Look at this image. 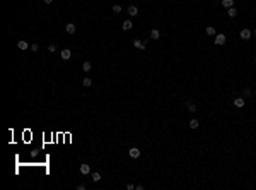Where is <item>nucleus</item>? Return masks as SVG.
<instances>
[{
    "label": "nucleus",
    "mask_w": 256,
    "mask_h": 190,
    "mask_svg": "<svg viewBox=\"0 0 256 190\" xmlns=\"http://www.w3.org/2000/svg\"><path fill=\"white\" fill-rule=\"evenodd\" d=\"M31 50H33V51H38V50H40V45H38V43H33V45H31Z\"/></svg>",
    "instance_id": "5701e85b"
},
{
    "label": "nucleus",
    "mask_w": 256,
    "mask_h": 190,
    "mask_svg": "<svg viewBox=\"0 0 256 190\" xmlns=\"http://www.w3.org/2000/svg\"><path fill=\"white\" fill-rule=\"evenodd\" d=\"M188 127H190L191 130H197L198 127H200V118H197V117H195V118H191V120L188 122Z\"/></svg>",
    "instance_id": "1a4fd4ad"
},
{
    "label": "nucleus",
    "mask_w": 256,
    "mask_h": 190,
    "mask_svg": "<svg viewBox=\"0 0 256 190\" xmlns=\"http://www.w3.org/2000/svg\"><path fill=\"white\" fill-rule=\"evenodd\" d=\"M255 63H256V57H255Z\"/></svg>",
    "instance_id": "bb28decb"
},
{
    "label": "nucleus",
    "mask_w": 256,
    "mask_h": 190,
    "mask_svg": "<svg viewBox=\"0 0 256 190\" xmlns=\"http://www.w3.org/2000/svg\"><path fill=\"white\" fill-rule=\"evenodd\" d=\"M234 4H236V0H220V5H222L224 9H231V7H234Z\"/></svg>",
    "instance_id": "9d476101"
},
{
    "label": "nucleus",
    "mask_w": 256,
    "mask_h": 190,
    "mask_svg": "<svg viewBox=\"0 0 256 190\" xmlns=\"http://www.w3.org/2000/svg\"><path fill=\"white\" fill-rule=\"evenodd\" d=\"M214 43H215V46H224V45L227 43V36L224 34V33H217Z\"/></svg>",
    "instance_id": "7ed1b4c3"
},
{
    "label": "nucleus",
    "mask_w": 256,
    "mask_h": 190,
    "mask_svg": "<svg viewBox=\"0 0 256 190\" xmlns=\"http://www.w3.org/2000/svg\"><path fill=\"white\" fill-rule=\"evenodd\" d=\"M253 36H255V38H256V28H255V29H253Z\"/></svg>",
    "instance_id": "a878e982"
},
{
    "label": "nucleus",
    "mask_w": 256,
    "mask_h": 190,
    "mask_svg": "<svg viewBox=\"0 0 256 190\" xmlns=\"http://www.w3.org/2000/svg\"><path fill=\"white\" fill-rule=\"evenodd\" d=\"M65 31H67L69 34H74V33H75V24H74V22H69V24L65 26Z\"/></svg>",
    "instance_id": "2eb2a0df"
},
{
    "label": "nucleus",
    "mask_w": 256,
    "mask_h": 190,
    "mask_svg": "<svg viewBox=\"0 0 256 190\" xmlns=\"http://www.w3.org/2000/svg\"><path fill=\"white\" fill-rule=\"evenodd\" d=\"M226 14H227V17H229V19H234V17H237V14H239V12H237L236 7H231V9H227Z\"/></svg>",
    "instance_id": "9b49d317"
},
{
    "label": "nucleus",
    "mask_w": 256,
    "mask_h": 190,
    "mask_svg": "<svg viewBox=\"0 0 256 190\" xmlns=\"http://www.w3.org/2000/svg\"><path fill=\"white\" fill-rule=\"evenodd\" d=\"M205 34L207 36H215V28L214 26H207L205 28Z\"/></svg>",
    "instance_id": "dca6fc26"
},
{
    "label": "nucleus",
    "mask_w": 256,
    "mask_h": 190,
    "mask_svg": "<svg viewBox=\"0 0 256 190\" xmlns=\"http://www.w3.org/2000/svg\"><path fill=\"white\" fill-rule=\"evenodd\" d=\"M150 40H154V41L161 40V29L159 28H152L150 29Z\"/></svg>",
    "instance_id": "0eeeda50"
},
{
    "label": "nucleus",
    "mask_w": 256,
    "mask_h": 190,
    "mask_svg": "<svg viewBox=\"0 0 256 190\" xmlns=\"http://www.w3.org/2000/svg\"><path fill=\"white\" fill-rule=\"evenodd\" d=\"M17 48L26 51L28 48H31V46H29V43H28V41H17Z\"/></svg>",
    "instance_id": "4468645a"
},
{
    "label": "nucleus",
    "mask_w": 256,
    "mask_h": 190,
    "mask_svg": "<svg viewBox=\"0 0 256 190\" xmlns=\"http://www.w3.org/2000/svg\"><path fill=\"white\" fill-rule=\"evenodd\" d=\"M127 12H128L130 17H137V16H138V7H137V5H128Z\"/></svg>",
    "instance_id": "6e6552de"
},
{
    "label": "nucleus",
    "mask_w": 256,
    "mask_h": 190,
    "mask_svg": "<svg viewBox=\"0 0 256 190\" xmlns=\"http://www.w3.org/2000/svg\"><path fill=\"white\" fill-rule=\"evenodd\" d=\"M99 180H101V173H98V171L92 173V181H99Z\"/></svg>",
    "instance_id": "aec40b11"
},
{
    "label": "nucleus",
    "mask_w": 256,
    "mask_h": 190,
    "mask_svg": "<svg viewBox=\"0 0 256 190\" xmlns=\"http://www.w3.org/2000/svg\"><path fill=\"white\" fill-rule=\"evenodd\" d=\"M89 171H91V166L89 164H80V173L82 175H87Z\"/></svg>",
    "instance_id": "f3484780"
},
{
    "label": "nucleus",
    "mask_w": 256,
    "mask_h": 190,
    "mask_svg": "<svg viewBox=\"0 0 256 190\" xmlns=\"http://www.w3.org/2000/svg\"><path fill=\"white\" fill-rule=\"evenodd\" d=\"M128 156H130L132 159H138V158L142 156V151L133 146V147H130V149H128Z\"/></svg>",
    "instance_id": "423d86ee"
},
{
    "label": "nucleus",
    "mask_w": 256,
    "mask_h": 190,
    "mask_svg": "<svg viewBox=\"0 0 256 190\" xmlns=\"http://www.w3.org/2000/svg\"><path fill=\"white\" fill-rule=\"evenodd\" d=\"M60 57H62L63 60H70V57H72V51H70L69 48H65V50H62V53H60Z\"/></svg>",
    "instance_id": "f8f14e48"
},
{
    "label": "nucleus",
    "mask_w": 256,
    "mask_h": 190,
    "mask_svg": "<svg viewBox=\"0 0 256 190\" xmlns=\"http://www.w3.org/2000/svg\"><path fill=\"white\" fill-rule=\"evenodd\" d=\"M127 189L128 190H135V185H133V183H127Z\"/></svg>",
    "instance_id": "b1692460"
},
{
    "label": "nucleus",
    "mask_w": 256,
    "mask_h": 190,
    "mask_svg": "<svg viewBox=\"0 0 256 190\" xmlns=\"http://www.w3.org/2000/svg\"><path fill=\"white\" fill-rule=\"evenodd\" d=\"M113 12L115 14H121V5H113Z\"/></svg>",
    "instance_id": "412c9836"
},
{
    "label": "nucleus",
    "mask_w": 256,
    "mask_h": 190,
    "mask_svg": "<svg viewBox=\"0 0 256 190\" xmlns=\"http://www.w3.org/2000/svg\"><path fill=\"white\" fill-rule=\"evenodd\" d=\"M185 108L188 110V113H191V115H195L198 111V105L195 103V101L191 100V98H188L186 101H185Z\"/></svg>",
    "instance_id": "f257e3e1"
},
{
    "label": "nucleus",
    "mask_w": 256,
    "mask_h": 190,
    "mask_svg": "<svg viewBox=\"0 0 256 190\" xmlns=\"http://www.w3.org/2000/svg\"><path fill=\"white\" fill-rule=\"evenodd\" d=\"M244 105H246V100H244L243 96H236V98L232 100V106H234V108H237V110L244 108Z\"/></svg>",
    "instance_id": "20e7f679"
},
{
    "label": "nucleus",
    "mask_w": 256,
    "mask_h": 190,
    "mask_svg": "<svg viewBox=\"0 0 256 190\" xmlns=\"http://www.w3.org/2000/svg\"><path fill=\"white\" fill-rule=\"evenodd\" d=\"M253 96H255V89H253L251 86H244V88H243V98H244V100H251Z\"/></svg>",
    "instance_id": "39448f33"
},
{
    "label": "nucleus",
    "mask_w": 256,
    "mask_h": 190,
    "mask_svg": "<svg viewBox=\"0 0 256 190\" xmlns=\"http://www.w3.org/2000/svg\"><path fill=\"white\" fill-rule=\"evenodd\" d=\"M48 51L50 53H55V51H57V46H55V45H48Z\"/></svg>",
    "instance_id": "4be33fe9"
},
{
    "label": "nucleus",
    "mask_w": 256,
    "mask_h": 190,
    "mask_svg": "<svg viewBox=\"0 0 256 190\" xmlns=\"http://www.w3.org/2000/svg\"><path fill=\"white\" fill-rule=\"evenodd\" d=\"M82 69H84V72H91V70H92V65H91V62H84Z\"/></svg>",
    "instance_id": "a211bd4d"
},
{
    "label": "nucleus",
    "mask_w": 256,
    "mask_h": 190,
    "mask_svg": "<svg viewBox=\"0 0 256 190\" xmlns=\"http://www.w3.org/2000/svg\"><path fill=\"white\" fill-rule=\"evenodd\" d=\"M45 4H48V5H50V4H53V0H45Z\"/></svg>",
    "instance_id": "393cba45"
},
{
    "label": "nucleus",
    "mask_w": 256,
    "mask_h": 190,
    "mask_svg": "<svg viewBox=\"0 0 256 190\" xmlns=\"http://www.w3.org/2000/svg\"><path fill=\"white\" fill-rule=\"evenodd\" d=\"M82 84H84L86 88H91V86H92V79H91V77H86V79L82 80Z\"/></svg>",
    "instance_id": "6ab92c4d"
},
{
    "label": "nucleus",
    "mask_w": 256,
    "mask_h": 190,
    "mask_svg": "<svg viewBox=\"0 0 256 190\" xmlns=\"http://www.w3.org/2000/svg\"><path fill=\"white\" fill-rule=\"evenodd\" d=\"M251 36H253V31L249 29V28H243V29L239 31V38L244 41H249L251 40Z\"/></svg>",
    "instance_id": "f03ea898"
},
{
    "label": "nucleus",
    "mask_w": 256,
    "mask_h": 190,
    "mask_svg": "<svg viewBox=\"0 0 256 190\" xmlns=\"http://www.w3.org/2000/svg\"><path fill=\"white\" fill-rule=\"evenodd\" d=\"M121 28H123V31H132V29H133V22H132L130 19H127L125 22H123Z\"/></svg>",
    "instance_id": "ddd939ff"
}]
</instances>
